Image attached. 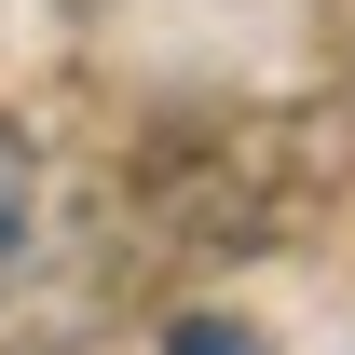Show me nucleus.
<instances>
[{
  "label": "nucleus",
  "instance_id": "1",
  "mask_svg": "<svg viewBox=\"0 0 355 355\" xmlns=\"http://www.w3.org/2000/svg\"><path fill=\"white\" fill-rule=\"evenodd\" d=\"M28 246H42V150L0 123V287L28 273Z\"/></svg>",
  "mask_w": 355,
  "mask_h": 355
},
{
  "label": "nucleus",
  "instance_id": "2",
  "mask_svg": "<svg viewBox=\"0 0 355 355\" xmlns=\"http://www.w3.org/2000/svg\"><path fill=\"white\" fill-rule=\"evenodd\" d=\"M164 355H260V328H232V314H178Z\"/></svg>",
  "mask_w": 355,
  "mask_h": 355
}]
</instances>
